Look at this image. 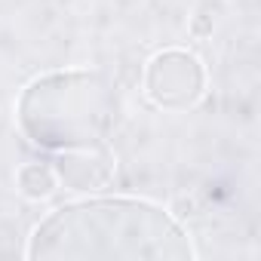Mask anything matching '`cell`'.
Returning <instances> with one entry per match:
<instances>
[{"label":"cell","instance_id":"obj_1","mask_svg":"<svg viewBox=\"0 0 261 261\" xmlns=\"http://www.w3.org/2000/svg\"><path fill=\"white\" fill-rule=\"evenodd\" d=\"M28 255L105 261H191L194 246L166 209L148 200L101 197L56 209L46 221L37 224Z\"/></svg>","mask_w":261,"mask_h":261},{"label":"cell","instance_id":"obj_2","mask_svg":"<svg viewBox=\"0 0 261 261\" xmlns=\"http://www.w3.org/2000/svg\"><path fill=\"white\" fill-rule=\"evenodd\" d=\"M117 117V95L101 74L68 71L34 80L19 101V123L40 148H101Z\"/></svg>","mask_w":261,"mask_h":261},{"label":"cell","instance_id":"obj_3","mask_svg":"<svg viewBox=\"0 0 261 261\" xmlns=\"http://www.w3.org/2000/svg\"><path fill=\"white\" fill-rule=\"evenodd\" d=\"M148 92L163 108H188L203 92V68L194 56L169 49L148 68Z\"/></svg>","mask_w":261,"mask_h":261}]
</instances>
